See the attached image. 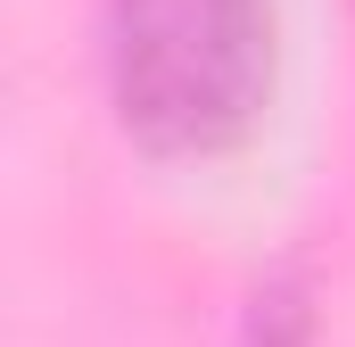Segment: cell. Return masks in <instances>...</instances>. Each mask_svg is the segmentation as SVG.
<instances>
[{
  "label": "cell",
  "instance_id": "cell-1",
  "mask_svg": "<svg viewBox=\"0 0 355 347\" xmlns=\"http://www.w3.org/2000/svg\"><path fill=\"white\" fill-rule=\"evenodd\" d=\"M272 0H99V67L124 141L149 158H223L272 99Z\"/></svg>",
  "mask_w": 355,
  "mask_h": 347
},
{
  "label": "cell",
  "instance_id": "cell-2",
  "mask_svg": "<svg viewBox=\"0 0 355 347\" xmlns=\"http://www.w3.org/2000/svg\"><path fill=\"white\" fill-rule=\"evenodd\" d=\"M248 347H314V314L289 281H265L257 289V314H248Z\"/></svg>",
  "mask_w": 355,
  "mask_h": 347
}]
</instances>
